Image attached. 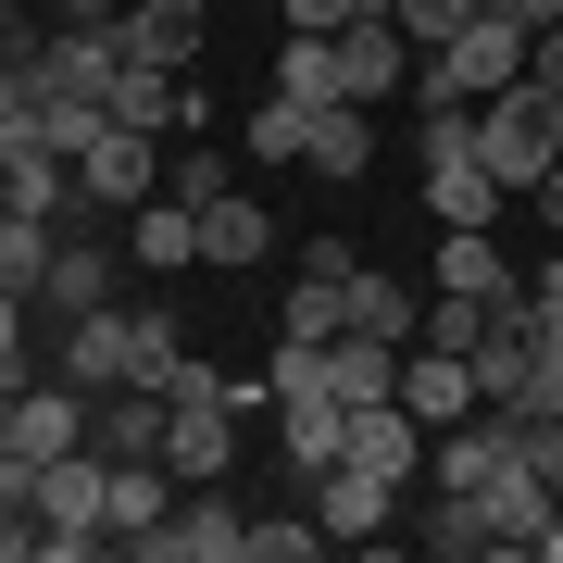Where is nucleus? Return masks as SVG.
Returning a JSON list of instances; mask_svg holds the SVG:
<instances>
[{
	"instance_id": "obj_1",
	"label": "nucleus",
	"mask_w": 563,
	"mask_h": 563,
	"mask_svg": "<svg viewBox=\"0 0 563 563\" xmlns=\"http://www.w3.org/2000/svg\"><path fill=\"white\" fill-rule=\"evenodd\" d=\"M514 76H526V25H514V13H476L463 38L413 51V101H426V113H476V101H501Z\"/></svg>"
},
{
	"instance_id": "obj_2",
	"label": "nucleus",
	"mask_w": 563,
	"mask_h": 563,
	"mask_svg": "<svg viewBox=\"0 0 563 563\" xmlns=\"http://www.w3.org/2000/svg\"><path fill=\"white\" fill-rule=\"evenodd\" d=\"M163 463H176V488H213L239 476V376H213V363H176V388H163Z\"/></svg>"
},
{
	"instance_id": "obj_3",
	"label": "nucleus",
	"mask_w": 563,
	"mask_h": 563,
	"mask_svg": "<svg viewBox=\"0 0 563 563\" xmlns=\"http://www.w3.org/2000/svg\"><path fill=\"white\" fill-rule=\"evenodd\" d=\"M476 163H488V176L514 188V201H526V188L551 176V163H563V101H551L539 76H514L501 101H476Z\"/></svg>"
},
{
	"instance_id": "obj_4",
	"label": "nucleus",
	"mask_w": 563,
	"mask_h": 563,
	"mask_svg": "<svg viewBox=\"0 0 563 563\" xmlns=\"http://www.w3.org/2000/svg\"><path fill=\"white\" fill-rule=\"evenodd\" d=\"M151 188H163V139L151 125H101V139L76 151V213L63 225H125Z\"/></svg>"
},
{
	"instance_id": "obj_5",
	"label": "nucleus",
	"mask_w": 563,
	"mask_h": 563,
	"mask_svg": "<svg viewBox=\"0 0 563 563\" xmlns=\"http://www.w3.org/2000/svg\"><path fill=\"white\" fill-rule=\"evenodd\" d=\"M139 563H251V514L225 501V476L213 488H176V514L139 539Z\"/></svg>"
},
{
	"instance_id": "obj_6",
	"label": "nucleus",
	"mask_w": 563,
	"mask_h": 563,
	"mask_svg": "<svg viewBox=\"0 0 563 563\" xmlns=\"http://www.w3.org/2000/svg\"><path fill=\"white\" fill-rule=\"evenodd\" d=\"M51 376H76L88 401H101V388H139V313H125V301H101V313H63Z\"/></svg>"
},
{
	"instance_id": "obj_7",
	"label": "nucleus",
	"mask_w": 563,
	"mask_h": 563,
	"mask_svg": "<svg viewBox=\"0 0 563 563\" xmlns=\"http://www.w3.org/2000/svg\"><path fill=\"white\" fill-rule=\"evenodd\" d=\"M276 339H351V239H313L301 251V276H288V301H276Z\"/></svg>"
},
{
	"instance_id": "obj_8",
	"label": "nucleus",
	"mask_w": 563,
	"mask_h": 563,
	"mask_svg": "<svg viewBox=\"0 0 563 563\" xmlns=\"http://www.w3.org/2000/svg\"><path fill=\"white\" fill-rule=\"evenodd\" d=\"M113 276H125V225H63V251L38 276V313H101Z\"/></svg>"
},
{
	"instance_id": "obj_9",
	"label": "nucleus",
	"mask_w": 563,
	"mask_h": 563,
	"mask_svg": "<svg viewBox=\"0 0 563 563\" xmlns=\"http://www.w3.org/2000/svg\"><path fill=\"white\" fill-rule=\"evenodd\" d=\"M426 476H439L451 501H476L488 476H514V413H501V401H476L463 426H439V439H426Z\"/></svg>"
},
{
	"instance_id": "obj_10",
	"label": "nucleus",
	"mask_w": 563,
	"mask_h": 563,
	"mask_svg": "<svg viewBox=\"0 0 563 563\" xmlns=\"http://www.w3.org/2000/svg\"><path fill=\"white\" fill-rule=\"evenodd\" d=\"M76 439H88V388H76V376H25L13 413H0V451L51 463V451H76Z\"/></svg>"
},
{
	"instance_id": "obj_11",
	"label": "nucleus",
	"mask_w": 563,
	"mask_h": 563,
	"mask_svg": "<svg viewBox=\"0 0 563 563\" xmlns=\"http://www.w3.org/2000/svg\"><path fill=\"white\" fill-rule=\"evenodd\" d=\"M301 501H313L325 539H376V526H401V488H388V476H363L351 451L325 463V476H301Z\"/></svg>"
},
{
	"instance_id": "obj_12",
	"label": "nucleus",
	"mask_w": 563,
	"mask_h": 563,
	"mask_svg": "<svg viewBox=\"0 0 563 563\" xmlns=\"http://www.w3.org/2000/svg\"><path fill=\"white\" fill-rule=\"evenodd\" d=\"M201 0H125V13H113V51L125 63H163V76H188V63H201Z\"/></svg>"
},
{
	"instance_id": "obj_13",
	"label": "nucleus",
	"mask_w": 563,
	"mask_h": 563,
	"mask_svg": "<svg viewBox=\"0 0 563 563\" xmlns=\"http://www.w3.org/2000/svg\"><path fill=\"white\" fill-rule=\"evenodd\" d=\"M113 76H125L113 25H51V51H38V101H113Z\"/></svg>"
},
{
	"instance_id": "obj_14",
	"label": "nucleus",
	"mask_w": 563,
	"mask_h": 563,
	"mask_svg": "<svg viewBox=\"0 0 563 563\" xmlns=\"http://www.w3.org/2000/svg\"><path fill=\"white\" fill-rule=\"evenodd\" d=\"M401 413L426 426V439H439V426H463V413H476V363L439 351V339H413V351H401Z\"/></svg>"
},
{
	"instance_id": "obj_15",
	"label": "nucleus",
	"mask_w": 563,
	"mask_h": 563,
	"mask_svg": "<svg viewBox=\"0 0 563 563\" xmlns=\"http://www.w3.org/2000/svg\"><path fill=\"white\" fill-rule=\"evenodd\" d=\"M163 388H101V401H88V451L101 463H163Z\"/></svg>"
},
{
	"instance_id": "obj_16",
	"label": "nucleus",
	"mask_w": 563,
	"mask_h": 563,
	"mask_svg": "<svg viewBox=\"0 0 563 563\" xmlns=\"http://www.w3.org/2000/svg\"><path fill=\"white\" fill-rule=\"evenodd\" d=\"M339 88H351V101H401V88H413V38H401V25H339Z\"/></svg>"
},
{
	"instance_id": "obj_17",
	"label": "nucleus",
	"mask_w": 563,
	"mask_h": 563,
	"mask_svg": "<svg viewBox=\"0 0 563 563\" xmlns=\"http://www.w3.org/2000/svg\"><path fill=\"white\" fill-rule=\"evenodd\" d=\"M125 263H139V276H188V263H201V213H188L176 188H151V201L125 213Z\"/></svg>"
},
{
	"instance_id": "obj_18",
	"label": "nucleus",
	"mask_w": 563,
	"mask_h": 563,
	"mask_svg": "<svg viewBox=\"0 0 563 563\" xmlns=\"http://www.w3.org/2000/svg\"><path fill=\"white\" fill-rule=\"evenodd\" d=\"M339 451L363 463V476H388V488H413V476H426V426H413L401 401H363V413H351V439H339Z\"/></svg>"
},
{
	"instance_id": "obj_19",
	"label": "nucleus",
	"mask_w": 563,
	"mask_h": 563,
	"mask_svg": "<svg viewBox=\"0 0 563 563\" xmlns=\"http://www.w3.org/2000/svg\"><path fill=\"white\" fill-rule=\"evenodd\" d=\"M325 401H339V413L401 401V351H388V339H363V325H351V339H325Z\"/></svg>"
},
{
	"instance_id": "obj_20",
	"label": "nucleus",
	"mask_w": 563,
	"mask_h": 563,
	"mask_svg": "<svg viewBox=\"0 0 563 563\" xmlns=\"http://www.w3.org/2000/svg\"><path fill=\"white\" fill-rule=\"evenodd\" d=\"M339 439H351V413L325 401V388H288V401H276V451H288V476H325V463H339Z\"/></svg>"
},
{
	"instance_id": "obj_21",
	"label": "nucleus",
	"mask_w": 563,
	"mask_h": 563,
	"mask_svg": "<svg viewBox=\"0 0 563 563\" xmlns=\"http://www.w3.org/2000/svg\"><path fill=\"white\" fill-rule=\"evenodd\" d=\"M439 288H451V301H501V288H526V276L501 263L488 225H439Z\"/></svg>"
},
{
	"instance_id": "obj_22",
	"label": "nucleus",
	"mask_w": 563,
	"mask_h": 563,
	"mask_svg": "<svg viewBox=\"0 0 563 563\" xmlns=\"http://www.w3.org/2000/svg\"><path fill=\"white\" fill-rule=\"evenodd\" d=\"M351 325H363V339H388V351H413V339H426V301L388 276V263H351Z\"/></svg>"
},
{
	"instance_id": "obj_23",
	"label": "nucleus",
	"mask_w": 563,
	"mask_h": 563,
	"mask_svg": "<svg viewBox=\"0 0 563 563\" xmlns=\"http://www.w3.org/2000/svg\"><path fill=\"white\" fill-rule=\"evenodd\" d=\"M551 501H563V488H539L526 463L476 488V514H488V539H501V551H539V539H551Z\"/></svg>"
},
{
	"instance_id": "obj_24",
	"label": "nucleus",
	"mask_w": 563,
	"mask_h": 563,
	"mask_svg": "<svg viewBox=\"0 0 563 563\" xmlns=\"http://www.w3.org/2000/svg\"><path fill=\"white\" fill-rule=\"evenodd\" d=\"M263 251H276V213H263L251 188H225V201L201 213V263H225V276H251Z\"/></svg>"
},
{
	"instance_id": "obj_25",
	"label": "nucleus",
	"mask_w": 563,
	"mask_h": 563,
	"mask_svg": "<svg viewBox=\"0 0 563 563\" xmlns=\"http://www.w3.org/2000/svg\"><path fill=\"white\" fill-rule=\"evenodd\" d=\"M363 163H376V101H325V113H313V176L351 188Z\"/></svg>"
},
{
	"instance_id": "obj_26",
	"label": "nucleus",
	"mask_w": 563,
	"mask_h": 563,
	"mask_svg": "<svg viewBox=\"0 0 563 563\" xmlns=\"http://www.w3.org/2000/svg\"><path fill=\"white\" fill-rule=\"evenodd\" d=\"M176 514V463H113V551H139Z\"/></svg>"
},
{
	"instance_id": "obj_27",
	"label": "nucleus",
	"mask_w": 563,
	"mask_h": 563,
	"mask_svg": "<svg viewBox=\"0 0 563 563\" xmlns=\"http://www.w3.org/2000/svg\"><path fill=\"white\" fill-rule=\"evenodd\" d=\"M113 125H151V139H176V125H188V88L176 76H163V63H125V76H113V101H101Z\"/></svg>"
},
{
	"instance_id": "obj_28",
	"label": "nucleus",
	"mask_w": 563,
	"mask_h": 563,
	"mask_svg": "<svg viewBox=\"0 0 563 563\" xmlns=\"http://www.w3.org/2000/svg\"><path fill=\"white\" fill-rule=\"evenodd\" d=\"M239 151H251V163H313V101L263 88V101H251V125H239Z\"/></svg>"
},
{
	"instance_id": "obj_29",
	"label": "nucleus",
	"mask_w": 563,
	"mask_h": 563,
	"mask_svg": "<svg viewBox=\"0 0 563 563\" xmlns=\"http://www.w3.org/2000/svg\"><path fill=\"white\" fill-rule=\"evenodd\" d=\"M276 88H288V101H351V88H339V38H313V25H288V51H276Z\"/></svg>"
},
{
	"instance_id": "obj_30",
	"label": "nucleus",
	"mask_w": 563,
	"mask_h": 563,
	"mask_svg": "<svg viewBox=\"0 0 563 563\" xmlns=\"http://www.w3.org/2000/svg\"><path fill=\"white\" fill-rule=\"evenodd\" d=\"M51 251H63V225H38V213H0V288H25V301H38Z\"/></svg>"
},
{
	"instance_id": "obj_31",
	"label": "nucleus",
	"mask_w": 563,
	"mask_h": 563,
	"mask_svg": "<svg viewBox=\"0 0 563 563\" xmlns=\"http://www.w3.org/2000/svg\"><path fill=\"white\" fill-rule=\"evenodd\" d=\"M163 188H176L188 213H213L225 188H239V151H225V139H188V151H176V176H163Z\"/></svg>"
},
{
	"instance_id": "obj_32",
	"label": "nucleus",
	"mask_w": 563,
	"mask_h": 563,
	"mask_svg": "<svg viewBox=\"0 0 563 563\" xmlns=\"http://www.w3.org/2000/svg\"><path fill=\"white\" fill-rule=\"evenodd\" d=\"M426 551H439V563H476V551H501V539H488V514H476V501H451V488H439V514H426Z\"/></svg>"
},
{
	"instance_id": "obj_33",
	"label": "nucleus",
	"mask_w": 563,
	"mask_h": 563,
	"mask_svg": "<svg viewBox=\"0 0 563 563\" xmlns=\"http://www.w3.org/2000/svg\"><path fill=\"white\" fill-rule=\"evenodd\" d=\"M313 551H325L313 501H301V514H251V563H313Z\"/></svg>"
},
{
	"instance_id": "obj_34",
	"label": "nucleus",
	"mask_w": 563,
	"mask_h": 563,
	"mask_svg": "<svg viewBox=\"0 0 563 563\" xmlns=\"http://www.w3.org/2000/svg\"><path fill=\"white\" fill-rule=\"evenodd\" d=\"M488 0H388V25H401L413 51H439V38H463V25H476Z\"/></svg>"
},
{
	"instance_id": "obj_35",
	"label": "nucleus",
	"mask_w": 563,
	"mask_h": 563,
	"mask_svg": "<svg viewBox=\"0 0 563 563\" xmlns=\"http://www.w3.org/2000/svg\"><path fill=\"white\" fill-rule=\"evenodd\" d=\"M514 463L539 488H563V413H514Z\"/></svg>"
},
{
	"instance_id": "obj_36",
	"label": "nucleus",
	"mask_w": 563,
	"mask_h": 563,
	"mask_svg": "<svg viewBox=\"0 0 563 563\" xmlns=\"http://www.w3.org/2000/svg\"><path fill=\"white\" fill-rule=\"evenodd\" d=\"M276 13H288V25H313V38H339V25H376L388 0H276Z\"/></svg>"
},
{
	"instance_id": "obj_37",
	"label": "nucleus",
	"mask_w": 563,
	"mask_h": 563,
	"mask_svg": "<svg viewBox=\"0 0 563 563\" xmlns=\"http://www.w3.org/2000/svg\"><path fill=\"white\" fill-rule=\"evenodd\" d=\"M38 113V63H0V125H25Z\"/></svg>"
},
{
	"instance_id": "obj_38",
	"label": "nucleus",
	"mask_w": 563,
	"mask_h": 563,
	"mask_svg": "<svg viewBox=\"0 0 563 563\" xmlns=\"http://www.w3.org/2000/svg\"><path fill=\"white\" fill-rule=\"evenodd\" d=\"M526 76H539L551 101H563V25H539V51H526Z\"/></svg>"
},
{
	"instance_id": "obj_39",
	"label": "nucleus",
	"mask_w": 563,
	"mask_h": 563,
	"mask_svg": "<svg viewBox=\"0 0 563 563\" xmlns=\"http://www.w3.org/2000/svg\"><path fill=\"white\" fill-rule=\"evenodd\" d=\"M0 563H38V514H0Z\"/></svg>"
},
{
	"instance_id": "obj_40",
	"label": "nucleus",
	"mask_w": 563,
	"mask_h": 563,
	"mask_svg": "<svg viewBox=\"0 0 563 563\" xmlns=\"http://www.w3.org/2000/svg\"><path fill=\"white\" fill-rule=\"evenodd\" d=\"M125 0H51V25H113Z\"/></svg>"
},
{
	"instance_id": "obj_41",
	"label": "nucleus",
	"mask_w": 563,
	"mask_h": 563,
	"mask_svg": "<svg viewBox=\"0 0 563 563\" xmlns=\"http://www.w3.org/2000/svg\"><path fill=\"white\" fill-rule=\"evenodd\" d=\"M526 213H539V225H563V163H551L539 188H526Z\"/></svg>"
}]
</instances>
